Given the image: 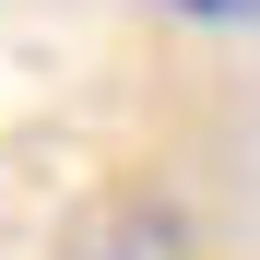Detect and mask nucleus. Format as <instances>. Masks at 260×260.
I'll return each mask as SVG.
<instances>
[{"label":"nucleus","instance_id":"f257e3e1","mask_svg":"<svg viewBox=\"0 0 260 260\" xmlns=\"http://www.w3.org/2000/svg\"><path fill=\"white\" fill-rule=\"evenodd\" d=\"M71 260H189V225H178V201L130 189V201H95L71 225Z\"/></svg>","mask_w":260,"mask_h":260},{"label":"nucleus","instance_id":"f03ea898","mask_svg":"<svg viewBox=\"0 0 260 260\" xmlns=\"http://www.w3.org/2000/svg\"><path fill=\"white\" fill-rule=\"evenodd\" d=\"M166 12H189V24H260V0H166Z\"/></svg>","mask_w":260,"mask_h":260}]
</instances>
